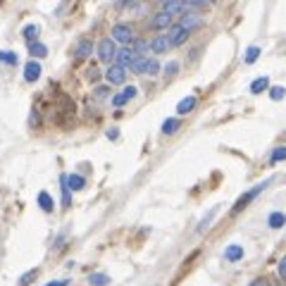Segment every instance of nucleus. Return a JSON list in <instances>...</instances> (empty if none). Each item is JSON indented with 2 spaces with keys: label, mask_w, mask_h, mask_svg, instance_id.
I'll return each instance as SVG.
<instances>
[{
  "label": "nucleus",
  "mask_w": 286,
  "mask_h": 286,
  "mask_svg": "<svg viewBox=\"0 0 286 286\" xmlns=\"http://www.w3.org/2000/svg\"><path fill=\"white\" fill-rule=\"evenodd\" d=\"M105 96H108V88H98V91H96V98H105Z\"/></svg>",
  "instance_id": "obj_39"
},
{
  "label": "nucleus",
  "mask_w": 286,
  "mask_h": 286,
  "mask_svg": "<svg viewBox=\"0 0 286 286\" xmlns=\"http://www.w3.org/2000/svg\"><path fill=\"white\" fill-rule=\"evenodd\" d=\"M251 286H270V282H267V279H255Z\"/></svg>",
  "instance_id": "obj_40"
},
{
  "label": "nucleus",
  "mask_w": 286,
  "mask_h": 286,
  "mask_svg": "<svg viewBox=\"0 0 286 286\" xmlns=\"http://www.w3.org/2000/svg\"><path fill=\"white\" fill-rule=\"evenodd\" d=\"M38 205H41L43 212H53V210H55V203H53L48 191H41V193H38Z\"/></svg>",
  "instance_id": "obj_15"
},
{
  "label": "nucleus",
  "mask_w": 286,
  "mask_h": 286,
  "mask_svg": "<svg viewBox=\"0 0 286 286\" xmlns=\"http://www.w3.org/2000/svg\"><path fill=\"white\" fill-rule=\"evenodd\" d=\"M127 103H129V100L124 98V93H117V96H112V105H115V108H124Z\"/></svg>",
  "instance_id": "obj_32"
},
{
  "label": "nucleus",
  "mask_w": 286,
  "mask_h": 286,
  "mask_svg": "<svg viewBox=\"0 0 286 286\" xmlns=\"http://www.w3.org/2000/svg\"><path fill=\"white\" fill-rule=\"evenodd\" d=\"M60 186H62V205L69 208L72 205V191L67 186V174H60Z\"/></svg>",
  "instance_id": "obj_19"
},
{
  "label": "nucleus",
  "mask_w": 286,
  "mask_h": 286,
  "mask_svg": "<svg viewBox=\"0 0 286 286\" xmlns=\"http://www.w3.org/2000/svg\"><path fill=\"white\" fill-rule=\"evenodd\" d=\"M196 103H198V100H196V96H186L184 100H179L176 112H179V115H186V112H191L193 108H196Z\"/></svg>",
  "instance_id": "obj_14"
},
{
  "label": "nucleus",
  "mask_w": 286,
  "mask_h": 286,
  "mask_svg": "<svg viewBox=\"0 0 286 286\" xmlns=\"http://www.w3.org/2000/svg\"><path fill=\"white\" fill-rule=\"evenodd\" d=\"M91 53H93V43H91L88 38H84V41L77 45V57L79 60H86V57H91Z\"/></svg>",
  "instance_id": "obj_17"
},
{
  "label": "nucleus",
  "mask_w": 286,
  "mask_h": 286,
  "mask_svg": "<svg viewBox=\"0 0 286 286\" xmlns=\"http://www.w3.org/2000/svg\"><path fill=\"white\" fill-rule=\"evenodd\" d=\"M176 72H179V65H176V62H169V65L165 67V77L169 79V77H174Z\"/></svg>",
  "instance_id": "obj_35"
},
{
  "label": "nucleus",
  "mask_w": 286,
  "mask_h": 286,
  "mask_svg": "<svg viewBox=\"0 0 286 286\" xmlns=\"http://www.w3.org/2000/svg\"><path fill=\"white\" fill-rule=\"evenodd\" d=\"M200 24V17L198 14H184V22H181V26H186L188 31L193 29V26H198Z\"/></svg>",
  "instance_id": "obj_28"
},
{
  "label": "nucleus",
  "mask_w": 286,
  "mask_h": 286,
  "mask_svg": "<svg viewBox=\"0 0 286 286\" xmlns=\"http://www.w3.org/2000/svg\"><path fill=\"white\" fill-rule=\"evenodd\" d=\"M112 41H117L122 45H129L134 41V31L129 24H115L112 26Z\"/></svg>",
  "instance_id": "obj_2"
},
{
  "label": "nucleus",
  "mask_w": 286,
  "mask_h": 286,
  "mask_svg": "<svg viewBox=\"0 0 286 286\" xmlns=\"http://www.w3.org/2000/svg\"><path fill=\"white\" fill-rule=\"evenodd\" d=\"M188 29L186 26H181V24H174L172 29H169V43L172 45H184L186 43V38H188Z\"/></svg>",
  "instance_id": "obj_6"
},
{
  "label": "nucleus",
  "mask_w": 286,
  "mask_h": 286,
  "mask_svg": "<svg viewBox=\"0 0 286 286\" xmlns=\"http://www.w3.org/2000/svg\"><path fill=\"white\" fill-rule=\"evenodd\" d=\"M267 184H270V179H265L263 184H258V186H253L251 191H246V193H243L241 198H239L236 203H234V208H231V215H239V212H241V210L246 208L248 203H253V200L258 198V196H260V193L265 191V188H267Z\"/></svg>",
  "instance_id": "obj_1"
},
{
  "label": "nucleus",
  "mask_w": 286,
  "mask_h": 286,
  "mask_svg": "<svg viewBox=\"0 0 286 286\" xmlns=\"http://www.w3.org/2000/svg\"><path fill=\"white\" fill-rule=\"evenodd\" d=\"M267 86H270V79H267V77H258L253 84H251V93H263Z\"/></svg>",
  "instance_id": "obj_25"
},
{
  "label": "nucleus",
  "mask_w": 286,
  "mask_h": 286,
  "mask_svg": "<svg viewBox=\"0 0 286 286\" xmlns=\"http://www.w3.org/2000/svg\"><path fill=\"white\" fill-rule=\"evenodd\" d=\"M122 93H124V98H127V100H132V98H136V96H139V88H136V86H127Z\"/></svg>",
  "instance_id": "obj_33"
},
{
  "label": "nucleus",
  "mask_w": 286,
  "mask_h": 286,
  "mask_svg": "<svg viewBox=\"0 0 286 286\" xmlns=\"http://www.w3.org/2000/svg\"><path fill=\"white\" fill-rule=\"evenodd\" d=\"M26 45H29V55L33 60H41V57L48 55V45L41 43V41H33V43H26Z\"/></svg>",
  "instance_id": "obj_12"
},
{
  "label": "nucleus",
  "mask_w": 286,
  "mask_h": 286,
  "mask_svg": "<svg viewBox=\"0 0 286 286\" xmlns=\"http://www.w3.org/2000/svg\"><path fill=\"white\" fill-rule=\"evenodd\" d=\"M41 62H36V60H29L26 65H24V79L29 81V84H33V81H38L41 79Z\"/></svg>",
  "instance_id": "obj_7"
},
{
  "label": "nucleus",
  "mask_w": 286,
  "mask_h": 286,
  "mask_svg": "<svg viewBox=\"0 0 286 286\" xmlns=\"http://www.w3.org/2000/svg\"><path fill=\"white\" fill-rule=\"evenodd\" d=\"M117 57V48H115V41L112 38H103L98 43V60L100 62H112Z\"/></svg>",
  "instance_id": "obj_3"
},
{
  "label": "nucleus",
  "mask_w": 286,
  "mask_h": 286,
  "mask_svg": "<svg viewBox=\"0 0 286 286\" xmlns=\"http://www.w3.org/2000/svg\"><path fill=\"white\" fill-rule=\"evenodd\" d=\"M148 48H150V43H148V41H143V38H139V41H136V55L145 53Z\"/></svg>",
  "instance_id": "obj_34"
},
{
  "label": "nucleus",
  "mask_w": 286,
  "mask_h": 286,
  "mask_svg": "<svg viewBox=\"0 0 286 286\" xmlns=\"http://www.w3.org/2000/svg\"><path fill=\"white\" fill-rule=\"evenodd\" d=\"M45 286H69V279H55V282H48Z\"/></svg>",
  "instance_id": "obj_37"
},
{
  "label": "nucleus",
  "mask_w": 286,
  "mask_h": 286,
  "mask_svg": "<svg viewBox=\"0 0 286 286\" xmlns=\"http://www.w3.org/2000/svg\"><path fill=\"white\" fill-rule=\"evenodd\" d=\"M88 284L91 286H108L110 284V277L100 275V272H93V275H88Z\"/></svg>",
  "instance_id": "obj_20"
},
{
  "label": "nucleus",
  "mask_w": 286,
  "mask_h": 286,
  "mask_svg": "<svg viewBox=\"0 0 286 286\" xmlns=\"http://www.w3.org/2000/svg\"><path fill=\"white\" fill-rule=\"evenodd\" d=\"M267 224H270L272 229H282V227L286 224V215H284V212H270Z\"/></svg>",
  "instance_id": "obj_16"
},
{
  "label": "nucleus",
  "mask_w": 286,
  "mask_h": 286,
  "mask_svg": "<svg viewBox=\"0 0 286 286\" xmlns=\"http://www.w3.org/2000/svg\"><path fill=\"white\" fill-rule=\"evenodd\" d=\"M179 127H181V120H179V117H169V120L162 122V134H165V136H172Z\"/></svg>",
  "instance_id": "obj_18"
},
{
  "label": "nucleus",
  "mask_w": 286,
  "mask_h": 286,
  "mask_svg": "<svg viewBox=\"0 0 286 286\" xmlns=\"http://www.w3.org/2000/svg\"><path fill=\"white\" fill-rule=\"evenodd\" d=\"M215 215H217V208H215V210H210L208 215H205V217H203V220L198 222V227H196V231H198V234H203V231H205V229L210 227V222L215 220Z\"/></svg>",
  "instance_id": "obj_24"
},
{
  "label": "nucleus",
  "mask_w": 286,
  "mask_h": 286,
  "mask_svg": "<svg viewBox=\"0 0 286 286\" xmlns=\"http://www.w3.org/2000/svg\"><path fill=\"white\" fill-rule=\"evenodd\" d=\"M38 272H41V270H29L26 275H22V277H19V282H17V284H19V286H29V284H31V282H33V279L38 277Z\"/></svg>",
  "instance_id": "obj_27"
},
{
  "label": "nucleus",
  "mask_w": 286,
  "mask_h": 286,
  "mask_svg": "<svg viewBox=\"0 0 286 286\" xmlns=\"http://www.w3.org/2000/svg\"><path fill=\"white\" fill-rule=\"evenodd\" d=\"M134 60H136V50H132V48H122L120 53H117V65L120 67H132Z\"/></svg>",
  "instance_id": "obj_9"
},
{
  "label": "nucleus",
  "mask_w": 286,
  "mask_h": 286,
  "mask_svg": "<svg viewBox=\"0 0 286 286\" xmlns=\"http://www.w3.org/2000/svg\"><path fill=\"white\" fill-rule=\"evenodd\" d=\"M243 246H239V243H231V246H227V251H224V260H229V263H239V260H243Z\"/></svg>",
  "instance_id": "obj_10"
},
{
  "label": "nucleus",
  "mask_w": 286,
  "mask_h": 286,
  "mask_svg": "<svg viewBox=\"0 0 286 286\" xmlns=\"http://www.w3.org/2000/svg\"><path fill=\"white\" fill-rule=\"evenodd\" d=\"M169 48H172V43H169V36H155L153 41H150V50H153V53H157V55L167 53Z\"/></svg>",
  "instance_id": "obj_8"
},
{
  "label": "nucleus",
  "mask_w": 286,
  "mask_h": 286,
  "mask_svg": "<svg viewBox=\"0 0 286 286\" xmlns=\"http://www.w3.org/2000/svg\"><path fill=\"white\" fill-rule=\"evenodd\" d=\"M284 160H286V145H277L272 155H270V162L277 165V162H284Z\"/></svg>",
  "instance_id": "obj_22"
},
{
  "label": "nucleus",
  "mask_w": 286,
  "mask_h": 286,
  "mask_svg": "<svg viewBox=\"0 0 286 286\" xmlns=\"http://www.w3.org/2000/svg\"><path fill=\"white\" fill-rule=\"evenodd\" d=\"M160 72V62L157 60H148V67H145V74H150V77H155Z\"/></svg>",
  "instance_id": "obj_30"
},
{
  "label": "nucleus",
  "mask_w": 286,
  "mask_h": 286,
  "mask_svg": "<svg viewBox=\"0 0 286 286\" xmlns=\"http://www.w3.org/2000/svg\"><path fill=\"white\" fill-rule=\"evenodd\" d=\"M174 24H172V14H167V12H157L153 17V29H172Z\"/></svg>",
  "instance_id": "obj_11"
},
{
  "label": "nucleus",
  "mask_w": 286,
  "mask_h": 286,
  "mask_svg": "<svg viewBox=\"0 0 286 286\" xmlns=\"http://www.w3.org/2000/svg\"><path fill=\"white\" fill-rule=\"evenodd\" d=\"M105 79H108V84H115V86H120L127 81V69L120 65H110L108 67V72H105Z\"/></svg>",
  "instance_id": "obj_5"
},
{
  "label": "nucleus",
  "mask_w": 286,
  "mask_h": 286,
  "mask_svg": "<svg viewBox=\"0 0 286 286\" xmlns=\"http://www.w3.org/2000/svg\"><path fill=\"white\" fill-rule=\"evenodd\" d=\"M67 186H69L72 193H74V191H81V188L86 186V179L81 174H67Z\"/></svg>",
  "instance_id": "obj_13"
},
{
  "label": "nucleus",
  "mask_w": 286,
  "mask_h": 286,
  "mask_svg": "<svg viewBox=\"0 0 286 286\" xmlns=\"http://www.w3.org/2000/svg\"><path fill=\"white\" fill-rule=\"evenodd\" d=\"M36 31H38V29H36L33 24H29V26H24V36L29 38L26 43H33V41H36V38H33V36H36Z\"/></svg>",
  "instance_id": "obj_31"
},
{
  "label": "nucleus",
  "mask_w": 286,
  "mask_h": 286,
  "mask_svg": "<svg viewBox=\"0 0 286 286\" xmlns=\"http://www.w3.org/2000/svg\"><path fill=\"white\" fill-rule=\"evenodd\" d=\"M17 53H12V50H0V62H5V65H10V67H14L17 65Z\"/></svg>",
  "instance_id": "obj_26"
},
{
  "label": "nucleus",
  "mask_w": 286,
  "mask_h": 286,
  "mask_svg": "<svg viewBox=\"0 0 286 286\" xmlns=\"http://www.w3.org/2000/svg\"><path fill=\"white\" fill-rule=\"evenodd\" d=\"M277 272H279V277H282V282H286V255L279 260V270H277Z\"/></svg>",
  "instance_id": "obj_36"
},
{
  "label": "nucleus",
  "mask_w": 286,
  "mask_h": 286,
  "mask_svg": "<svg viewBox=\"0 0 286 286\" xmlns=\"http://www.w3.org/2000/svg\"><path fill=\"white\" fill-rule=\"evenodd\" d=\"M188 10H191V5H188V0H165L162 2V12H167V14H188Z\"/></svg>",
  "instance_id": "obj_4"
},
{
  "label": "nucleus",
  "mask_w": 286,
  "mask_h": 286,
  "mask_svg": "<svg viewBox=\"0 0 286 286\" xmlns=\"http://www.w3.org/2000/svg\"><path fill=\"white\" fill-rule=\"evenodd\" d=\"M258 57H260V48H258V45H251V48L246 50V55H243V62H246V65H253V62H258Z\"/></svg>",
  "instance_id": "obj_23"
},
{
  "label": "nucleus",
  "mask_w": 286,
  "mask_h": 286,
  "mask_svg": "<svg viewBox=\"0 0 286 286\" xmlns=\"http://www.w3.org/2000/svg\"><path fill=\"white\" fill-rule=\"evenodd\" d=\"M284 96H286V88L284 86H272V88H270V98L275 100V103H279Z\"/></svg>",
  "instance_id": "obj_29"
},
{
  "label": "nucleus",
  "mask_w": 286,
  "mask_h": 286,
  "mask_svg": "<svg viewBox=\"0 0 286 286\" xmlns=\"http://www.w3.org/2000/svg\"><path fill=\"white\" fill-rule=\"evenodd\" d=\"M108 139H110V141H117V139H120V132H117V129H110V132H108Z\"/></svg>",
  "instance_id": "obj_38"
},
{
  "label": "nucleus",
  "mask_w": 286,
  "mask_h": 286,
  "mask_svg": "<svg viewBox=\"0 0 286 286\" xmlns=\"http://www.w3.org/2000/svg\"><path fill=\"white\" fill-rule=\"evenodd\" d=\"M145 67H148V57H143V55H136V60H134V65L129 67L134 74H143L145 72Z\"/></svg>",
  "instance_id": "obj_21"
}]
</instances>
